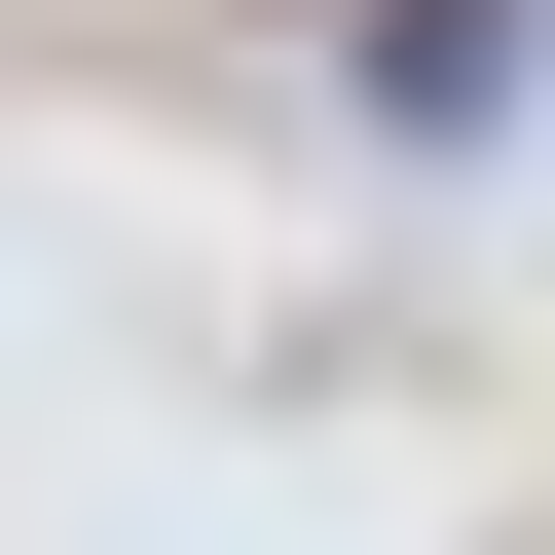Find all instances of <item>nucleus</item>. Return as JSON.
I'll return each instance as SVG.
<instances>
[{
    "instance_id": "obj_1",
    "label": "nucleus",
    "mask_w": 555,
    "mask_h": 555,
    "mask_svg": "<svg viewBox=\"0 0 555 555\" xmlns=\"http://www.w3.org/2000/svg\"><path fill=\"white\" fill-rule=\"evenodd\" d=\"M371 112H518V0H371Z\"/></svg>"
}]
</instances>
